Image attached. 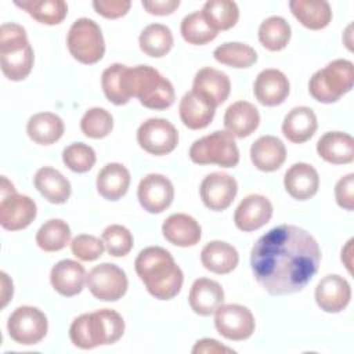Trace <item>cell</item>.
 <instances>
[{"label":"cell","mask_w":354,"mask_h":354,"mask_svg":"<svg viewBox=\"0 0 354 354\" xmlns=\"http://www.w3.org/2000/svg\"><path fill=\"white\" fill-rule=\"evenodd\" d=\"M321 250L306 230L282 224L261 235L252 248L250 267L257 283L271 296L296 293L317 274Z\"/></svg>","instance_id":"obj_1"},{"label":"cell","mask_w":354,"mask_h":354,"mask_svg":"<svg viewBox=\"0 0 354 354\" xmlns=\"http://www.w3.org/2000/svg\"><path fill=\"white\" fill-rule=\"evenodd\" d=\"M134 268L155 299L170 300L181 290L184 274L171 253L160 246H149L141 250L134 261Z\"/></svg>","instance_id":"obj_2"},{"label":"cell","mask_w":354,"mask_h":354,"mask_svg":"<svg viewBox=\"0 0 354 354\" xmlns=\"http://www.w3.org/2000/svg\"><path fill=\"white\" fill-rule=\"evenodd\" d=\"M122 88L126 98H138L149 109L163 111L174 104L176 93L171 82L149 65L126 66L122 72Z\"/></svg>","instance_id":"obj_3"},{"label":"cell","mask_w":354,"mask_h":354,"mask_svg":"<svg viewBox=\"0 0 354 354\" xmlns=\"http://www.w3.org/2000/svg\"><path fill=\"white\" fill-rule=\"evenodd\" d=\"M124 333L123 317L111 308L86 313L73 319L69 337L73 346L90 350L97 346L113 344Z\"/></svg>","instance_id":"obj_4"},{"label":"cell","mask_w":354,"mask_h":354,"mask_svg":"<svg viewBox=\"0 0 354 354\" xmlns=\"http://www.w3.org/2000/svg\"><path fill=\"white\" fill-rule=\"evenodd\" d=\"M33 58L26 30L14 22L3 24L0 28V65L3 75L12 82L24 80L33 68Z\"/></svg>","instance_id":"obj_5"},{"label":"cell","mask_w":354,"mask_h":354,"mask_svg":"<svg viewBox=\"0 0 354 354\" xmlns=\"http://www.w3.org/2000/svg\"><path fill=\"white\" fill-rule=\"evenodd\" d=\"M354 65L348 59H335L318 69L308 82V91L322 104L339 101L353 88Z\"/></svg>","instance_id":"obj_6"},{"label":"cell","mask_w":354,"mask_h":354,"mask_svg":"<svg viewBox=\"0 0 354 354\" xmlns=\"http://www.w3.org/2000/svg\"><path fill=\"white\" fill-rule=\"evenodd\" d=\"M189 159L196 165L235 167L239 162V151L234 136L227 130H217L196 140L191 145Z\"/></svg>","instance_id":"obj_7"},{"label":"cell","mask_w":354,"mask_h":354,"mask_svg":"<svg viewBox=\"0 0 354 354\" xmlns=\"http://www.w3.org/2000/svg\"><path fill=\"white\" fill-rule=\"evenodd\" d=\"M66 46L71 55L86 65L98 62L105 54V41L98 24L90 18H79L69 28Z\"/></svg>","instance_id":"obj_8"},{"label":"cell","mask_w":354,"mask_h":354,"mask_svg":"<svg viewBox=\"0 0 354 354\" xmlns=\"http://www.w3.org/2000/svg\"><path fill=\"white\" fill-rule=\"evenodd\" d=\"M37 207L28 195L17 194L14 185L1 177L0 185V224L4 230L19 231L26 228L36 217Z\"/></svg>","instance_id":"obj_9"},{"label":"cell","mask_w":354,"mask_h":354,"mask_svg":"<svg viewBox=\"0 0 354 354\" xmlns=\"http://www.w3.org/2000/svg\"><path fill=\"white\" fill-rule=\"evenodd\" d=\"M7 330L15 343L32 346L44 339L48 330V321L37 307L21 306L8 317Z\"/></svg>","instance_id":"obj_10"},{"label":"cell","mask_w":354,"mask_h":354,"mask_svg":"<svg viewBox=\"0 0 354 354\" xmlns=\"http://www.w3.org/2000/svg\"><path fill=\"white\" fill-rule=\"evenodd\" d=\"M86 285L95 299L116 301L126 295L129 281L120 267L112 263H102L90 270L86 277Z\"/></svg>","instance_id":"obj_11"},{"label":"cell","mask_w":354,"mask_h":354,"mask_svg":"<svg viewBox=\"0 0 354 354\" xmlns=\"http://www.w3.org/2000/svg\"><path fill=\"white\" fill-rule=\"evenodd\" d=\"M137 142L148 153L162 156L173 152L178 144V133L173 123L163 118H149L137 130Z\"/></svg>","instance_id":"obj_12"},{"label":"cell","mask_w":354,"mask_h":354,"mask_svg":"<svg viewBox=\"0 0 354 354\" xmlns=\"http://www.w3.org/2000/svg\"><path fill=\"white\" fill-rule=\"evenodd\" d=\"M214 326L223 337L242 342L253 335L256 324L248 307L241 304H221L214 311Z\"/></svg>","instance_id":"obj_13"},{"label":"cell","mask_w":354,"mask_h":354,"mask_svg":"<svg viewBox=\"0 0 354 354\" xmlns=\"http://www.w3.org/2000/svg\"><path fill=\"white\" fill-rule=\"evenodd\" d=\"M137 196L144 210L152 214L162 213L174 199V187L166 176L151 173L140 181Z\"/></svg>","instance_id":"obj_14"},{"label":"cell","mask_w":354,"mask_h":354,"mask_svg":"<svg viewBox=\"0 0 354 354\" xmlns=\"http://www.w3.org/2000/svg\"><path fill=\"white\" fill-rule=\"evenodd\" d=\"M238 192V184L234 177L227 173L214 171L207 174L199 188L203 205L214 212H221L230 207Z\"/></svg>","instance_id":"obj_15"},{"label":"cell","mask_w":354,"mask_h":354,"mask_svg":"<svg viewBox=\"0 0 354 354\" xmlns=\"http://www.w3.org/2000/svg\"><path fill=\"white\" fill-rule=\"evenodd\" d=\"M272 217V205L270 199L260 194L245 196L234 213V223L238 230L252 232L266 225Z\"/></svg>","instance_id":"obj_16"},{"label":"cell","mask_w":354,"mask_h":354,"mask_svg":"<svg viewBox=\"0 0 354 354\" xmlns=\"http://www.w3.org/2000/svg\"><path fill=\"white\" fill-rule=\"evenodd\" d=\"M314 295L315 301L322 311L336 314L348 306L351 288L346 278L337 274H329L318 282Z\"/></svg>","instance_id":"obj_17"},{"label":"cell","mask_w":354,"mask_h":354,"mask_svg":"<svg viewBox=\"0 0 354 354\" xmlns=\"http://www.w3.org/2000/svg\"><path fill=\"white\" fill-rule=\"evenodd\" d=\"M290 84L283 72L279 69L261 71L253 84V93L256 100L266 106H275L282 104L289 95Z\"/></svg>","instance_id":"obj_18"},{"label":"cell","mask_w":354,"mask_h":354,"mask_svg":"<svg viewBox=\"0 0 354 354\" xmlns=\"http://www.w3.org/2000/svg\"><path fill=\"white\" fill-rule=\"evenodd\" d=\"M283 185L293 199L307 201L318 192L319 176L311 165L299 162L286 170L283 176Z\"/></svg>","instance_id":"obj_19"},{"label":"cell","mask_w":354,"mask_h":354,"mask_svg":"<svg viewBox=\"0 0 354 354\" xmlns=\"http://www.w3.org/2000/svg\"><path fill=\"white\" fill-rule=\"evenodd\" d=\"M86 277L84 267L80 263L64 259L51 268L50 282L55 292L65 297H72L83 290Z\"/></svg>","instance_id":"obj_20"},{"label":"cell","mask_w":354,"mask_h":354,"mask_svg":"<svg viewBox=\"0 0 354 354\" xmlns=\"http://www.w3.org/2000/svg\"><path fill=\"white\" fill-rule=\"evenodd\" d=\"M178 112L185 127L191 130H202L213 120L216 106L203 95L191 90L183 95L178 105Z\"/></svg>","instance_id":"obj_21"},{"label":"cell","mask_w":354,"mask_h":354,"mask_svg":"<svg viewBox=\"0 0 354 354\" xmlns=\"http://www.w3.org/2000/svg\"><path fill=\"white\" fill-rule=\"evenodd\" d=\"M188 301L195 314L207 317L214 314V311L223 304L224 290L214 279L198 278L189 289Z\"/></svg>","instance_id":"obj_22"},{"label":"cell","mask_w":354,"mask_h":354,"mask_svg":"<svg viewBox=\"0 0 354 354\" xmlns=\"http://www.w3.org/2000/svg\"><path fill=\"white\" fill-rule=\"evenodd\" d=\"M192 90L203 95L217 108L228 98L231 91V82L224 72L206 66L196 72Z\"/></svg>","instance_id":"obj_23"},{"label":"cell","mask_w":354,"mask_h":354,"mask_svg":"<svg viewBox=\"0 0 354 354\" xmlns=\"http://www.w3.org/2000/svg\"><path fill=\"white\" fill-rule=\"evenodd\" d=\"M162 232L166 241L180 248L195 246L202 235L199 223L185 213H174L169 216L162 224Z\"/></svg>","instance_id":"obj_24"},{"label":"cell","mask_w":354,"mask_h":354,"mask_svg":"<svg viewBox=\"0 0 354 354\" xmlns=\"http://www.w3.org/2000/svg\"><path fill=\"white\" fill-rule=\"evenodd\" d=\"M250 159L259 170L275 171L286 159L285 144L275 136H261L250 147Z\"/></svg>","instance_id":"obj_25"},{"label":"cell","mask_w":354,"mask_h":354,"mask_svg":"<svg viewBox=\"0 0 354 354\" xmlns=\"http://www.w3.org/2000/svg\"><path fill=\"white\" fill-rule=\"evenodd\" d=\"M260 123L257 108L248 101H236L231 104L224 113V126L227 131L238 138L250 136Z\"/></svg>","instance_id":"obj_26"},{"label":"cell","mask_w":354,"mask_h":354,"mask_svg":"<svg viewBox=\"0 0 354 354\" xmlns=\"http://www.w3.org/2000/svg\"><path fill=\"white\" fill-rule=\"evenodd\" d=\"M317 153L332 165H347L354 160V140L342 131H328L317 142Z\"/></svg>","instance_id":"obj_27"},{"label":"cell","mask_w":354,"mask_h":354,"mask_svg":"<svg viewBox=\"0 0 354 354\" xmlns=\"http://www.w3.org/2000/svg\"><path fill=\"white\" fill-rule=\"evenodd\" d=\"M130 171L122 163H108L97 174V191L106 201H118L126 195L130 185Z\"/></svg>","instance_id":"obj_28"},{"label":"cell","mask_w":354,"mask_h":354,"mask_svg":"<svg viewBox=\"0 0 354 354\" xmlns=\"http://www.w3.org/2000/svg\"><path fill=\"white\" fill-rule=\"evenodd\" d=\"M317 116L308 106H296L290 109L282 122L283 136L295 144L308 141L317 131Z\"/></svg>","instance_id":"obj_29"},{"label":"cell","mask_w":354,"mask_h":354,"mask_svg":"<svg viewBox=\"0 0 354 354\" xmlns=\"http://www.w3.org/2000/svg\"><path fill=\"white\" fill-rule=\"evenodd\" d=\"M36 189L51 203H65L72 192L69 180L57 169L44 166L40 167L33 178Z\"/></svg>","instance_id":"obj_30"},{"label":"cell","mask_w":354,"mask_h":354,"mask_svg":"<svg viewBox=\"0 0 354 354\" xmlns=\"http://www.w3.org/2000/svg\"><path fill=\"white\" fill-rule=\"evenodd\" d=\"M201 263L207 271L223 275L236 268L239 254L232 245L223 241H212L203 246Z\"/></svg>","instance_id":"obj_31"},{"label":"cell","mask_w":354,"mask_h":354,"mask_svg":"<svg viewBox=\"0 0 354 354\" xmlns=\"http://www.w3.org/2000/svg\"><path fill=\"white\" fill-rule=\"evenodd\" d=\"M289 8L296 19L311 30H319L329 25L332 10L325 0H292Z\"/></svg>","instance_id":"obj_32"},{"label":"cell","mask_w":354,"mask_h":354,"mask_svg":"<svg viewBox=\"0 0 354 354\" xmlns=\"http://www.w3.org/2000/svg\"><path fill=\"white\" fill-rule=\"evenodd\" d=\"M65 126L62 119L51 112H39L29 118L26 133L29 138L40 145L57 142L64 134Z\"/></svg>","instance_id":"obj_33"},{"label":"cell","mask_w":354,"mask_h":354,"mask_svg":"<svg viewBox=\"0 0 354 354\" xmlns=\"http://www.w3.org/2000/svg\"><path fill=\"white\" fill-rule=\"evenodd\" d=\"M14 4L44 25H58L68 14L64 0H15Z\"/></svg>","instance_id":"obj_34"},{"label":"cell","mask_w":354,"mask_h":354,"mask_svg":"<svg viewBox=\"0 0 354 354\" xmlns=\"http://www.w3.org/2000/svg\"><path fill=\"white\" fill-rule=\"evenodd\" d=\"M138 44L141 51L148 57L160 58L171 50L173 33L166 25L151 24L140 33Z\"/></svg>","instance_id":"obj_35"},{"label":"cell","mask_w":354,"mask_h":354,"mask_svg":"<svg viewBox=\"0 0 354 354\" xmlns=\"http://www.w3.org/2000/svg\"><path fill=\"white\" fill-rule=\"evenodd\" d=\"M201 12L216 32L234 28L239 19V8L231 0H209Z\"/></svg>","instance_id":"obj_36"},{"label":"cell","mask_w":354,"mask_h":354,"mask_svg":"<svg viewBox=\"0 0 354 354\" xmlns=\"http://www.w3.org/2000/svg\"><path fill=\"white\" fill-rule=\"evenodd\" d=\"M290 25L285 18L278 15L268 17L259 26V40L270 51L283 50L290 40Z\"/></svg>","instance_id":"obj_37"},{"label":"cell","mask_w":354,"mask_h":354,"mask_svg":"<svg viewBox=\"0 0 354 354\" xmlns=\"http://www.w3.org/2000/svg\"><path fill=\"white\" fill-rule=\"evenodd\" d=\"M71 241V228L61 218L46 221L36 234V243L44 252H58Z\"/></svg>","instance_id":"obj_38"},{"label":"cell","mask_w":354,"mask_h":354,"mask_svg":"<svg viewBox=\"0 0 354 354\" xmlns=\"http://www.w3.org/2000/svg\"><path fill=\"white\" fill-rule=\"evenodd\" d=\"M213 57L217 62L232 68H249L257 61L254 48L239 41H228L218 46L213 51Z\"/></svg>","instance_id":"obj_39"},{"label":"cell","mask_w":354,"mask_h":354,"mask_svg":"<svg viewBox=\"0 0 354 354\" xmlns=\"http://www.w3.org/2000/svg\"><path fill=\"white\" fill-rule=\"evenodd\" d=\"M181 36L188 44L203 46L217 37V33L205 19L201 11L185 15L181 21Z\"/></svg>","instance_id":"obj_40"},{"label":"cell","mask_w":354,"mask_h":354,"mask_svg":"<svg viewBox=\"0 0 354 354\" xmlns=\"http://www.w3.org/2000/svg\"><path fill=\"white\" fill-rule=\"evenodd\" d=\"M80 129L86 137L100 140L112 131L113 118L106 109L93 106L84 112L80 120Z\"/></svg>","instance_id":"obj_41"},{"label":"cell","mask_w":354,"mask_h":354,"mask_svg":"<svg viewBox=\"0 0 354 354\" xmlns=\"http://www.w3.org/2000/svg\"><path fill=\"white\" fill-rule=\"evenodd\" d=\"M94 149L84 142H73L62 151L64 165L75 173H87L95 165Z\"/></svg>","instance_id":"obj_42"},{"label":"cell","mask_w":354,"mask_h":354,"mask_svg":"<svg viewBox=\"0 0 354 354\" xmlns=\"http://www.w3.org/2000/svg\"><path fill=\"white\" fill-rule=\"evenodd\" d=\"M106 252L113 257H123L130 253L133 248L131 232L120 224L108 225L101 236Z\"/></svg>","instance_id":"obj_43"},{"label":"cell","mask_w":354,"mask_h":354,"mask_svg":"<svg viewBox=\"0 0 354 354\" xmlns=\"http://www.w3.org/2000/svg\"><path fill=\"white\" fill-rule=\"evenodd\" d=\"M123 69H124V65L116 62V64H112L111 66H108L102 72V76H101L102 91H104L106 100H109L115 105H124L129 102V100L123 94V88H122Z\"/></svg>","instance_id":"obj_44"},{"label":"cell","mask_w":354,"mask_h":354,"mask_svg":"<svg viewBox=\"0 0 354 354\" xmlns=\"http://www.w3.org/2000/svg\"><path fill=\"white\" fill-rule=\"evenodd\" d=\"M71 250H72L73 256H76L79 260L94 261L102 256V253L105 250V245H104L102 239H100L94 235L80 234L72 239Z\"/></svg>","instance_id":"obj_45"},{"label":"cell","mask_w":354,"mask_h":354,"mask_svg":"<svg viewBox=\"0 0 354 354\" xmlns=\"http://www.w3.org/2000/svg\"><path fill=\"white\" fill-rule=\"evenodd\" d=\"M335 198L337 205L351 212L354 209V174L348 173L343 176L335 185Z\"/></svg>","instance_id":"obj_46"},{"label":"cell","mask_w":354,"mask_h":354,"mask_svg":"<svg viewBox=\"0 0 354 354\" xmlns=\"http://www.w3.org/2000/svg\"><path fill=\"white\" fill-rule=\"evenodd\" d=\"M94 10L108 19H116L127 14L131 3L127 0H94Z\"/></svg>","instance_id":"obj_47"},{"label":"cell","mask_w":354,"mask_h":354,"mask_svg":"<svg viewBox=\"0 0 354 354\" xmlns=\"http://www.w3.org/2000/svg\"><path fill=\"white\" fill-rule=\"evenodd\" d=\"M141 4L152 15H169L178 8L180 0H145Z\"/></svg>","instance_id":"obj_48"},{"label":"cell","mask_w":354,"mask_h":354,"mask_svg":"<svg viewBox=\"0 0 354 354\" xmlns=\"http://www.w3.org/2000/svg\"><path fill=\"white\" fill-rule=\"evenodd\" d=\"M192 353L194 354H201V353L218 354V353H235V351L227 346H223L216 339L206 337V339H201L195 343V346L192 347Z\"/></svg>","instance_id":"obj_49"},{"label":"cell","mask_w":354,"mask_h":354,"mask_svg":"<svg viewBox=\"0 0 354 354\" xmlns=\"http://www.w3.org/2000/svg\"><path fill=\"white\" fill-rule=\"evenodd\" d=\"M0 277H1V300H3L1 306L6 307V304L8 303L10 297H12L14 289H12V282L10 281V278H8V275L6 272H1Z\"/></svg>","instance_id":"obj_50"},{"label":"cell","mask_w":354,"mask_h":354,"mask_svg":"<svg viewBox=\"0 0 354 354\" xmlns=\"http://www.w3.org/2000/svg\"><path fill=\"white\" fill-rule=\"evenodd\" d=\"M353 239H350L346 246L342 250V261L344 263V266L347 267L348 272H351V253H353Z\"/></svg>","instance_id":"obj_51"}]
</instances>
